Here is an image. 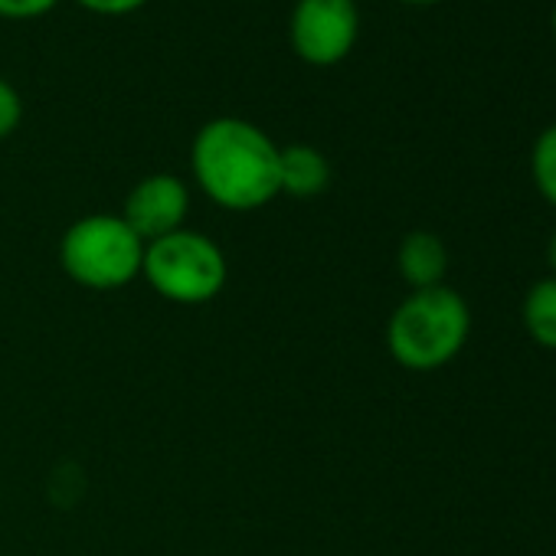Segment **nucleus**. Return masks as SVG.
Returning <instances> with one entry per match:
<instances>
[{
  "label": "nucleus",
  "mask_w": 556,
  "mask_h": 556,
  "mask_svg": "<svg viewBox=\"0 0 556 556\" xmlns=\"http://www.w3.org/2000/svg\"><path fill=\"white\" fill-rule=\"evenodd\" d=\"M400 4H409V8H432V4H442V0H400Z\"/></svg>",
  "instance_id": "15"
},
{
  "label": "nucleus",
  "mask_w": 556,
  "mask_h": 556,
  "mask_svg": "<svg viewBox=\"0 0 556 556\" xmlns=\"http://www.w3.org/2000/svg\"><path fill=\"white\" fill-rule=\"evenodd\" d=\"M60 0H0V17L4 21H40L47 17Z\"/></svg>",
  "instance_id": "12"
},
{
  "label": "nucleus",
  "mask_w": 556,
  "mask_h": 556,
  "mask_svg": "<svg viewBox=\"0 0 556 556\" xmlns=\"http://www.w3.org/2000/svg\"><path fill=\"white\" fill-rule=\"evenodd\" d=\"M396 271L409 292L445 286L448 275V245L432 229H413L396 245Z\"/></svg>",
  "instance_id": "7"
},
{
  "label": "nucleus",
  "mask_w": 556,
  "mask_h": 556,
  "mask_svg": "<svg viewBox=\"0 0 556 556\" xmlns=\"http://www.w3.org/2000/svg\"><path fill=\"white\" fill-rule=\"evenodd\" d=\"M546 265H549V275H556V229L549 232V242H546Z\"/></svg>",
  "instance_id": "14"
},
{
  "label": "nucleus",
  "mask_w": 556,
  "mask_h": 556,
  "mask_svg": "<svg viewBox=\"0 0 556 556\" xmlns=\"http://www.w3.org/2000/svg\"><path fill=\"white\" fill-rule=\"evenodd\" d=\"M275 144L255 122L219 115L200 125L190 144V174L197 190L229 213H255L282 197Z\"/></svg>",
  "instance_id": "1"
},
{
  "label": "nucleus",
  "mask_w": 556,
  "mask_h": 556,
  "mask_svg": "<svg viewBox=\"0 0 556 556\" xmlns=\"http://www.w3.org/2000/svg\"><path fill=\"white\" fill-rule=\"evenodd\" d=\"M60 265L89 292H118L141 278L144 239L122 213H86L60 239Z\"/></svg>",
  "instance_id": "4"
},
{
  "label": "nucleus",
  "mask_w": 556,
  "mask_h": 556,
  "mask_svg": "<svg viewBox=\"0 0 556 556\" xmlns=\"http://www.w3.org/2000/svg\"><path fill=\"white\" fill-rule=\"evenodd\" d=\"M520 321L536 348L556 351V275L536 278L527 289L520 305Z\"/></svg>",
  "instance_id": "9"
},
{
  "label": "nucleus",
  "mask_w": 556,
  "mask_h": 556,
  "mask_svg": "<svg viewBox=\"0 0 556 556\" xmlns=\"http://www.w3.org/2000/svg\"><path fill=\"white\" fill-rule=\"evenodd\" d=\"M141 278L157 299L180 308H200L223 295L229 282V262L213 236L184 226L144 242Z\"/></svg>",
  "instance_id": "3"
},
{
  "label": "nucleus",
  "mask_w": 556,
  "mask_h": 556,
  "mask_svg": "<svg viewBox=\"0 0 556 556\" xmlns=\"http://www.w3.org/2000/svg\"><path fill=\"white\" fill-rule=\"evenodd\" d=\"M471 338V308L448 286L409 292L387 321V351L409 374L448 367Z\"/></svg>",
  "instance_id": "2"
},
{
  "label": "nucleus",
  "mask_w": 556,
  "mask_h": 556,
  "mask_svg": "<svg viewBox=\"0 0 556 556\" xmlns=\"http://www.w3.org/2000/svg\"><path fill=\"white\" fill-rule=\"evenodd\" d=\"M549 30H553V40H556V8H553V14H549Z\"/></svg>",
  "instance_id": "16"
},
{
  "label": "nucleus",
  "mask_w": 556,
  "mask_h": 556,
  "mask_svg": "<svg viewBox=\"0 0 556 556\" xmlns=\"http://www.w3.org/2000/svg\"><path fill=\"white\" fill-rule=\"evenodd\" d=\"M331 177L334 170L325 151L305 141L282 144V154H278V187H282V197L315 200L331 187Z\"/></svg>",
  "instance_id": "8"
},
{
  "label": "nucleus",
  "mask_w": 556,
  "mask_h": 556,
  "mask_svg": "<svg viewBox=\"0 0 556 556\" xmlns=\"http://www.w3.org/2000/svg\"><path fill=\"white\" fill-rule=\"evenodd\" d=\"M361 40L357 0H295L289 14V43L308 66L344 63Z\"/></svg>",
  "instance_id": "5"
},
{
  "label": "nucleus",
  "mask_w": 556,
  "mask_h": 556,
  "mask_svg": "<svg viewBox=\"0 0 556 556\" xmlns=\"http://www.w3.org/2000/svg\"><path fill=\"white\" fill-rule=\"evenodd\" d=\"M76 4L89 14H99V17H125V14L141 11L148 0H76Z\"/></svg>",
  "instance_id": "13"
},
{
  "label": "nucleus",
  "mask_w": 556,
  "mask_h": 556,
  "mask_svg": "<svg viewBox=\"0 0 556 556\" xmlns=\"http://www.w3.org/2000/svg\"><path fill=\"white\" fill-rule=\"evenodd\" d=\"M530 180L536 193L556 210V122L546 125L530 148Z\"/></svg>",
  "instance_id": "10"
},
{
  "label": "nucleus",
  "mask_w": 556,
  "mask_h": 556,
  "mask_svg": "<svg viewBox=\"0 0 556 556\" xmlns=\"http://www.w3.org/2000/svg\"><path fill=\"white\" fill-rule=\"evenodd\" d=\"M190 213V187L180 174L157 170L141 177L122 203V219L144 239H161L187 226Z\"/></svg>",
  "instance_id": "6"
},
{
  "label": "nucleus",
  "mask_w": 556,
  "mask_h": 556,
  "mask_svg": "<svg viewBox=\"0 0 556 556\" xmlns=\"http://www.w3.org/2000/svg\"><path fill=\"white\" fill-rule=\"evenodd\" d=\"M21 122H24V99L8 79H0V141L11 138L21 128Z\"/></svg>",
  "instance_id": "11"
}]
</instances>
